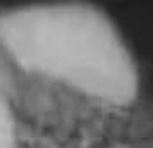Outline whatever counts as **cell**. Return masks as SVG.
Returning a JSON list of instances; mask_svg holds the SVG:
<instances>
[{
  "label": "cell",
  "instance_id": "cell-2",
  "mask_svg": "<svg viewBox=\"0 0 153 148\" xmlns=\"http://www.w3.org/2000/svg\"><path fill=\"white\" fill-rule=\"evenodd\" d=\"M0 148H16V120L2 78H0Z\"/></svg>",
  "mask_w": 153,
  "mask_h": 148
},
{
  "label": "cell",
  "instance_id": "cell-1",
  "mask_svg": "<svg viewBox=\"0 0 153 148\" xmlns=\"http://www.w3.org/2000/svg\"><path fill=\"white\" fill-rule=\"evenodd\" d=\"M0 52L19 69L107 105H127L138 69L107 16L77 4L0 12Z\"/></svg>",
  "mask_w": 153,
  "mask_h": 148
}]
</instances>
